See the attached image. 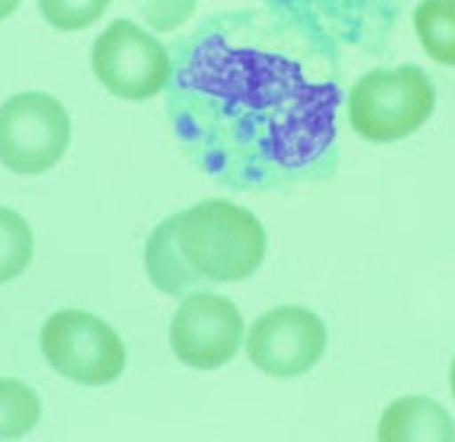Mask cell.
<instances>
[{
  "label": "cell",
  "instance_id": "cell-1",
  "mask_svg": "<svg viewBox=\"0 0 455 442\" xmlns=\"http://www.w3.org/2000/svg\"><path fill=\"white\" fill-rule=\"evenodd\" d=\"M170 56L166 115L204 176L267 193L338 172L339 63L275 13H213L173 40Z\"/></svg>",
  "mask_w": 455,
  "mask_h": 442
},
{
  "label": "cell",
  "instance_id": "cell-2",
  "mask_svg": "<svg viewBox=\"0 0 455 442\" xmlns=\"http://www.w3.org/2000/svg\"><path fill=\"white\" fill-rule=\"evenodd\" d=\"M180 250L210 285L240 283L256 273L267 252L261 221L231 200L206 198L178 213Z\"/></svg>",
  "mask_w": 455,
  "mask_h": 442
},
{
  "label": "cell",
  "instance_id": "cell-3",
  "mask_svg": "<svg viewBox=\"0 0 455 442\" xmlns=\"http://www.w3.org/2000/svg\"><path fill=\"white\" fill-rule=\"evenodd\" d=\"M406 0H265V8L333 60L345 50L383 53Z\"/></svg>",
  "mask_w": 455,
  "mask_h": 442
},
{
  "label": "cell",
  "instance_id": "cell-4",
  "mask_svg": "<svg viewBox=\"0 0 455 442\" xmlns=\"http://www.w3.org/2000/svg\"><path fill=\"white\" fill-rule=\"evenodd\" d=\"M435 105V84L421 67H379L353 84L347 98V117L363 140L395 143L416 133L431 118Z\"/></svg>",
  "mask_w": 455,
  "mask_h": 442
},
{
  "label": "cell",
  "instance_id": "cell-5",
  "mask_svg": "<svg viewBox=\"0 0 455 442\" xmlns=\"http://www.w3.org/2000/svg\"><path fill=\"white\" fill-rule=\"evenodd\" d=\"M40 347L53 370L80 385H109L126 368L124 342L88 311L53 313L40 330Z\"/></svg>",
  "mask_w": 455,
  "mask_h": 442
},
{
  "label": "cell",
  "instance_id": "cell-6",
  "mask_svg": "<svg viewBox=\"0 0 455 442\" xmlns=\"http://www.w3.org/2000/svg\"><path fill=\"white\" fill-rule=\"evenodd\" d=\"M71 143V118L46 92H21L0 105V165L21 176L56 166Z\"/></svg>",
  "mask_w": 455,
  "mask_h": 442
},
{
  "label": "cell",
  "instance_id": "cell-7",
  "mask_svg": "<svg viewBox=\"0 0 455 442\" xmlns=\"http://www.w3.org/2000/svg\"><path fill=\"white\" fill-rule=\"evenodd\" d=\"M92 69L113 96L145 101L166 90L172 56L149 31L130 20H115L93 43Z\"/></svg>",
  "mask_w": 455,
  "mask_h": 442
},
{
  "label": "cell",
  "instance_id": "cell-8",
  "mask_svg": "<svg viewBox=\"0 0 455 442\" xmlns=\"http://www.w3.org/2000/svg\"><path fill=\"white\" fill-rule=\"evenodd\" d=\"M328 347V330L301 305H280L253 320L246 340L250 363L276 380L311 372Z\"/></svg>",
  "mask_w": 455,
  "mask_h": 442
},
{
  "label": "cell",
  "instance_id": "cell-9",
  "mask_svg": "<svg viewBox=\"0 0 455 442\" xmlns=\"http://www.w3.org/2000/svg\"><path fill=\"white\" fill-rule=\"evenodd\" d=\"M244 340L238 307L220 293H187L170 326L172 351L193 370H218L236 357Z\"/></svg>",
  "mask_w": 455,
  "mask_h": 442
},
{
  "label": "cell",
  "instance_id": "cell-10",
  "mask_svg": "<svg viewBox=\"0 0 455 442\" xmlns=\"http://www.w3.org/2000/svg\"><path fill=\"white\" fill-rule=\"evenodd\" d=\"M381 442H455V423L446 408L429 397H403L385 408Z\"/></svg>",
  "mask_w": 455,
  "mask_h": 442
},
{
  "label": "cell",
  "instance_id": "cell-11",
  "mask_svg": "<svg viewBox=\"0 0 455 442\" xmlns=\"http://www.w3.org/2000/svg\"><path fill=\"white\" fill-rule=\"evenodd\" d=\"M145 269L156 290L172 298H183L196 290H206L208 280L200 277L180 250L178 213L160 221L145 245Z\"/></svg>",
  "mask_w": 455,
  "mask_h": 442
},
{
  "label": "cell",
  "instance_id": "cell-12",
  "mask_svg": "<svg viewBox=\"0 0 455 442\" xmlns=\"http://www.w3.org/2000/svg\"><path fill=\"white\" fill-rule=\"evenodd\" d=\"M413 27L427 56L455 67V0H421L413 10Z\"/></svg>",
  "mask_w": 455,
  "mask_h": 442
},
{
  "label": "cell",
  "instance_id": "cell-13",
  "mask_svg": "<svg viewBox=\"0 0 455 442\" xmlns=\"http://www.w3.org/2000/svg\"><path fill=\"white\" fill-rule=\"evenodd\" d=\"M40 398L29 385L0 378V440L21 438L40 422Z\"/></svg>",
  "mask_w": 455,
  "mask_h": 442
},
{
  "label": "cell",
  "instance_id": "cell-14",
  "mask_svg": "<svg viewBox=\"0 0 455 442\" xmlns=\"http://www.w3.org/2000/svg\"><path fill=\"white\" fill-rule=\"evenodd\" d=\"M35 253L33 229L16 210L0 206V285L25 273Z\"/></svg>",
  "mask_w": 455,
  "mask_h": 442
},
{
  "label": "cell",
  "instance_id": "cell-15",
  "mask_svg": "<svg viewBox=\"0 0 455 442\" xmlns=\"http://www.w3.org/2000/svg\"><path fill=\"white\" fill-rule=\"evenodd\" d=\"M111 0H38V10L58 31H83L103 18Z\"/></svg>",
  "mask_w": 455,
  "mask_h": 442
},
{
  "label": "cell",
  "instance_id": "cell-16",
  "mask_svg": "<svg viewBox=\"0 0 455 442\" xmlns=\"http://www.w3.org/2000/svg\"><path fill=\"white\" fill-rule=\"evenodd\" d=\"M195 10L196 0H141L145 23L158 33H168L185 25Z\"/></svg>",
  "mask_w": 455,
  "mask_h": 442
},
{
  "label": "cell",
  "instance_id": "cell-17",
  "mask_svg": "<svg viewBox=\"0 0 455 442\" xmlns=\"http://www.w3.org/2000/svg\"><path fill=\"white\" fill-rule=\"evenodd\" d=\"M21 4V0H0V21L10 18Z\"/></svg>",
  "mask_w": 455,
  "mask_h": 442
},
{
  "label": "cell",
  "instance_id": "cell-18",
  "mask_svg": "<svg viewBox=\"0 0 455 442\" xmlns=\"http://www.w3.org/2000/svg\"><path fill=\"white\" fill-rule=\"evenodd\" d=\"M450 387H451V395L455 398V358L451 360V366H450Z\"/></svg>",
  "mask_w": 455,
  "mask_h": 442
}]
</instances>
